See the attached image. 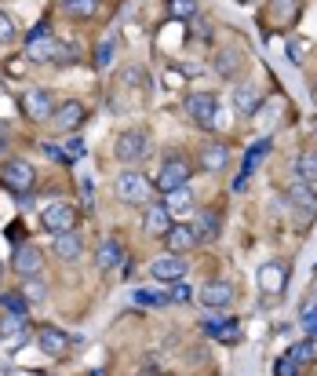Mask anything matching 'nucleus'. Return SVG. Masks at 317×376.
<instances>
[{"label":"nucleus","mask_w":317,"mask_h":376,"mask_svg":"<svg viewBox=\"0 0 317 376\" xmlns=\"http://www.w3.org/2000/svg\"><path fill=\"white\" fill-rule=\"evenodd\" d=\"M95 263H99L103 274H113V270L124 263V245L113 241V238H106V241L99 245V253H95Z\"/></svg>","instance_id":"nucleus-19"},{"label":"nucleus","mask_w":317,"mask_h":376,"mask_svg":"<svg viewBox=\"0 0 317 376\" xmlns=\"http://www.w3.org/2000/svg\"><path fill=\"white\" fill-rule=\"evenodd\" d=\"M110 55H113V37H106V41L99 44V51H95V62H99V66H110Z\"/></svg>","instance_id":"nucleus-37"},{"label":"nucleus","mask_w":317,"mask_h":376,"mask_svg":"<svg viewBox=\"0 0 317 376\" xmlns=\"http://www.w3.org/2000/svg\"><path fill=\"white\" fill-rule=\"evenodd\" d=\"M168 15L179 22H194L197 19V0H168Z\"/></svg>","instance_id":"nucleus-29"},{"label":"nucleus","mask_w":317,"mask_h":376,"mask_svg":"<svg viewBox=\"0 0 317 376\" xmlns=\"http://www.w3.org/2000/svg\"><path fill=\"white\" fill-rule=\"evenodd\" d=\"M135 376H161V372H157V369H142V372H135Z\"/></svg>","instance_id":"nucleus-43"},{"label":"nucleus","mask_w":317,"mask_h":376,"mask_svg":"<svg viewBox=\"0 0 317 376\" xmlns=\"http://www.w3.org/2000/svg\"><path fill=\"white\" fill-rule=\"evenodd\" d=\"M230 106H234V113H241V117H256V113H259V106H263L259 88H256V84H234Z\"/></svg>","instance_id":"nucleus-10"},{"label":"nucleus","mask_w":317,"mask_h":376,"mask_svg":"<svg viewBox=\"0 0 317 376\" xmlns=\"http://www.w3.org/2000/svg\"><path fill=\"white\" fill-rule=\"evenodd\" d=\"M201 303L204 307H212V310H223V307H230L234 303V285L230 281H208V285L201 289Z\"/></svg>","instance_id":"nucleus-15"},{"label":"nucleus","mask_w":317,"mask_h":376,"mask_svg":"<svg viewBox=\"0 0 317 376\" xmlns=\"http://www.w3.org/2000/svg\"><path fill=\"white\" fill-rule=\"evenodd\" d=\"M11 267H15L22 278H29V274H41V267H44L41 248H37V245H19L15 253H11Z\"/></svg>","instance_id":"nucleus-12"},{"label":"nucleus","mask_w":317,"mask_h":376,"mask_svg":"<svg viewBox=\"0 0 317 376\" xmlns=\"http://www.w3.org/2000/svg\"><path fill=\"white\" fill-rule=\"evenodd\" d=\"M208 332H212L215 340L230 343V340H237V336H241V325H237V322H215V318H212V322H208Z\"/></svg>","instance_id":"nucleus-32"},{"label":"nucleus","mask_w":317,"mask_h":376,"mask_svg":"<svg viewBox=\"0 0 317 376\" xmlns=\"http://www.w3.org/2000/svg\"><path fill=\"white\" fill-rule=\"evenodd\" d=\"M299 179L303 183H317V146H310V150H303L299 153Z\"/></svg>","instance_id":"nucleus-28"},{"label":"nucleus","mask_w":317,"mask_h":376,"mask_svg":"<svg viewBox=\"0 0 317 376\" xmlns=\"http://www.w3.org/2000/svg\"><path fill=\"white\" fill-rule=\"evenodd\" d=\"M168 300H179V303H182V300H189V289L182 285V281H175V285H172V293H168Z\"/></svg>","instance_id":"nucleus-40"},{"label":"nucleus","mask_w":317,"mask_h":376,"mask_svg":"<svg viewBox=\"0 0 317 376\" xmlns=\"http://www.w3.org/2000/svg\"><path fill=\"white\" fill-rule=\"evenodd\" d=\"M284 274H289V270H284V263H263L259 267V274H256V281H259V289L266 293V296H277V293H284Z\"/></svg>","instance_id":"nucleus-17"},{"label":"nucleus","mask_w":317,"mask_h":376,"mask_svg":"<svg viewBox=\"0 0 317 376\" xmlns=\"http://www.w3.org/2000/svg\"><path fill=\"white\" fill-rule=\"evenodd\" d=\"M0 336H4L8 351H19L22 343L29 340V318H22V315H0Z\"/></svg>","instance_id":"nucleus-8"},{"label":"nucleus","mask_w":317,"mask_h":376,"mask_svg":"<svg viewBox=\"0 0 317 376\" xmlns=\"http://www.w3.org/2000/svg\"><path fill=\"white\" fill-rule=\"evenodd\" d=\"M310 358H313V343H310V340L296 343V347H292L289 355H284V362H289L292 369H299V365H303V362H310Z\"/></svg>","instance_id":"nucleus-34"},{"label":"nucleus","mask_w":317,"mask_h":376,"mask_svg":"<svg viewBox=\"0 0 317 376\" xmlns=\"http://www.w3.org/2000/svg\"><path fill=\"white\" fill-rule=\"evenodd\" d=\"M270 15H274V26H289V22H296V15H299V0H270Z\"/></svg>","instance_id":"nucleus-26"},{"label":"nucleus","mask_w":317,"mask_h":376,"mask_svg":"<svg viewBox=\"0 0 317 376\" xmlns=\"http://www.w3.org/2000/svg\"><path fill=\"white\" fill-rule=\"evenodd\" d=\"M227 161H230V150L223 143H204L201 146V168L204 172H223Z\"/></svg>","instance_id":"nucleus-20"},{"label":"nucleus","mask_w":317,"mask_h":376,"mask_svg":"<svg viewBox=\"0 0 317 376\" xmlns=\"http://www.w3.org/2000/svg\"><path fill=\"white\" fill-rule=\"evenodd\" d=\"M77 208L73 205H66V201H55V205H48L44 212H41V227L55 238V234H70V230H77Z\"/></svg>","instance_id":"nucleus-4"},{"label":"nucleus","mask_w":317,"mask_h":376,"mask_svg":"<svg viewBox=\"0 0 317 376\" xmlns=\"http://www.w3.org/2000/svg\"><path fill=\"white\" fill-rule=\"evenodd\" d=\"M51 253H55V260H62V263H73V260L84 256V238H80L77 230H70V234H55Z\"/></svg>","instance_id":"nucleus-14"},{"label":"nucleus","mask_w":317,"mask_h":376,"mask_svg":"<svg viewBox=\"0 0 317 376\" xmlns=\"http://www.w3.org/2000/svg\"><path fill=\"white\" fill-rule=\"evenodd\" d=\"M186 113L197 128H215L219 124V96L215 91H194L186 99Z\"/></svg>","instance_id":"nucleus-3"},{"label":"nucleus","mask_w":317,"mask_h":376,"mask_svg":"<svg viewBox=\"0 0 317 376\" xmlns=\"http://www.w3.org/2000/svg\"><path fill=\"white\" fill-rule=\"evenodd\" d=\"M113 153H117V161H124V165H139V161H146V153H150V136L142 128L120 132L117 143H113Z\"/></svg>","instance_id":"nucleus-2"},{"label":"nucleus","mask_w":317,"mask_h":376,"mask_svg":"<svg viewBox=\"0 0 317 376\" xmlns=\"http://www.w3.org/2000/svg\"><path fill=\"white\" fill-rule=\"evenodd\" d=\"M303 329H306L310 336L317 332V310H313V307H306V310H303Z\"/></svg>","instance_id":"nucleus-39"},{"label":"nucleus","mask_w":317,"mask_h":376,"mask_svg":"<svg viewBox=\"0 0 317 376\" xmlns=\"http://www.w3.org/2000/svg\"><path fill=\"white\" fill-rule=\"evenodd\" d=\"M22 296H26L29 303H44V296H48L44 278H41V274H29V278H26V285H22Z\"/></svg>","instance_id":"nucleus-30"},{"label":"nucleus","mask_w":317,"mask_h":376,"mask_svg":"<svg viewBox=\"0 0 317 376\" xmlns=\"http://www.w3.org/2000/svg\"><path fill=\"white\" fill-rule=\"evenodd\" d=\"M289 201H292V205H299V208H303V212H310V215L317 212V194L310 190V183H303V179L289 186Z\"/></svg>","instance_id":"nucleus-24"},{"label":"nucleus","mask_w":317,"mask_h":376,"mask_svg":"<svg viewBox=\"0 0 317 376\" xmlns=\"http://www.w3.org/2000/svg\"><path fill=\"white\" fill-rule=\"evenodd\" d=\"M55 48H58V41L55 37H37V41H26V59L29 62H55Z\"/></svg>","instance_id":"nucleus-21"},{"label":"nucleus","mask_w":317,"mask_h":376,"mask_svg":"<svg viewBox=\"0 0 317 376\" xmlns=\"http://www.w3.org/2000/svg\"><path fill=\"white\" fill-rule=\"evenodd\" d=\"M313 136H317V117H313Z\"/></svg>","instance_id":"nucleus-45"},{"label":"nucleus","mask_w":317,"mask_h":376,"mask_svg":"<svg viewBox=\"0 0 317 376\" xmlns=\"http://www.w3.org/2000/svg\"><path fill=\"white\" fill-rule=\"evenodd\" d=\"M237 62H241V59H237V51H234V48H223V51H219V59H215V73L230 81V77H234V70H237Z\"/></svg>","instance_id":"nucleus-31"},{"label":"nucleus","mask_w":317,"mask_h":376,"mask_svg":"<svg viewBox=\"0 0 317 376\" xmlns=\"http://www.w3.org/2000/svg\"><path fill=\"white\" fill-rule=\"evenodd\" d=\"M37 347H41L48 358H58V355H66L70 336L62 332V329H55V325H41V329H37Z\"/></svg>","instance_id":"nucleus-13"},{"label":"nucleus","mask_w":317,"mask_h":376,"mask_svg":"<svg viewBox=\"0 0 317 376\" xmlns=\"http://www.w3.org/2000/svg\"><path fill=\"white\" fill-rule=\"evenodd\" d=\"M186 183H189V165L179 158V153H172V158L165 161V168H161V176H157V190L168 194V190H175V186H186Z\"/></svg>","instance_id":"nucleus-7"},{"label":"nucleus","mask_w":317,"mask_h":376,"mask_svg":"<svg viewBox=\"0 0 317 376\" xmlns=\"http://www.w3.org/2000/svg\"><path fill=\"white\" fill-rule=\"evenodd\" d=\"M241 4H251V0H241Z\"/></svg>","instance_id":"nucleus-46"},{"label":"nucleus","mask_w":317,"mask_h":376,"mask_svg":"<svg viewBox=\"0 0 317 376\" xmlns=\"http://www.w3.org/2000/svg\"><path fill=\"white\" fill-rule=\"evenodd\" d=\"M70 153H73V158H80V153H84V146H80V139H70Z\"/></svg>","instance_id":"nucleus-41"},{"label":"nucleus","mask_w":317,"mask_h":376,"mask_svg":"<svg viewBox=\"0 0 317 376\" xmlns=\"http://www.w3.org/2000/svg\"><path fill=\"white\" fill-rule=\"evenodd\" d=\"M58 11L70 19H95L99 15V0H58Z\"/></svg>","instance_id":"nucleus-23"},{"label":"nucleus","mask_w":317,"mask_h":376,"mask_svg":"<svg viewBox=\"0 0 317 376\" xmlns=\"http://www.w3.org/2000/svg\"><path fill=\"white\" fill-rule=\"evenodd\" d=\"M194 234H197V241H215V238H219V212H215V208H208V212L197 215Z\"/></svg>","instance_id":"nucleus-25"},{"label":"nucleus","mask_w":317,"mask_h":376,"mask_svg":"<svg viewBox=\"0 0 317 376\" xmlns=\"http://www.w3.org/2000/svg\"><path fill=\"white\" fill-rule=\"evenodd\" d=\"M172 223H175V219H172V212L165 205H157V201L146 205V212H142V230L146 234H168Z\"/></svg>","instance_id":"nucleus-16"},{"label":"nucleus","mask_w":317,"mask_h":376,"mask_svg":"<svg viewBox=\"0 0 317 376\" xmlns=\"http://www.w3.org/2000/svg\"><path fill=\"white\" fill-rule=\"evenodd\" d=\"M132 300H135L139 307H165V303H172L168 293H153V289H135Z\"/></svg>","instance_id":"nucleus-33"},{"label":"nucleus","mask_w":317,"mask_h":376,"mask_svg":"<svg viewBox=\"0 0 317 376\" xmlns=\"http://www.w3.org/2000/svg\"><path fill=\"white\" fill-rule=\"evenodd\" d=\"M0 146H8V124H0Z\"/></svg>","instance_id":"nucleus-42"},{"label":"nucleus","mask_w":317,"mask_h":376,"mask_svg":"<svg viewBox=\"0 0 317 376\" xmlns=\"http://www.w3.org/2000/svg\"><path fill=\"white\" fill-rule=\"evenodd\" d=\"M150 278H157V281H165V285H175V281H182L186 278V260L182 256H157L153 263H150Z\"/></svg>","instance_id":"nucleus-9"},{"label":"nucleus","mask_w":317,"mask_h":376,"mask_svg":"<svg viewBox=\"0 0 317 376\" xmlns=\"http://www.w3.org/2000/svg\"><path fill=\"white\" fill-rule=\"evenodd\" d=\"M51 117H55V128H58V132H77L80 121L88 117V110H84V103H73V99H70V103H58Z\"/></svg>","instance_id":"nucleus-11"},{"label":"nucleus","mask_w":317,"mask_h":376,"mask_svg":"<svg viewBox=\"0 0 317 376\" xmlns=\"http://www.w3.org/2000/svg\"><path fill=\"white\" fill-rule=\"evenodd\" d=\"M80 51H77V44H70V41H58V48H55V62H73Z\"/></svg>","instance_id":"nucleus-36"},{"label":"nucleus","mask_w":317,"mask_h":376,"mask_svg":"<svg viewBox=\"0 0 317 376\" xmlns=\"http://www.w3.org/2000/svg\"><path fill=\"white\" fill-rule=\"evenodd\" d=\"M113 194H117L124 205H150V198H153V183H150L142 172L128 168V172H120V176L113 179Z\"/></svg>","instance_id":"nucleus-1"},{"label":"nucleus","mask_w":317,"mask_h":376,"mask_svg":"<svg viewBox=\"0 0 317 376\" xmlns=\"http://www.w3.org/2000/svg\"><path fill=\"white\" fill-rule=\"evenodd\" d=\"M33 179H37L33 165L22 161V158H11V161H4V168H0V183H4L11 194H26V190H33Z\"/></svg>","instance_id":"nucleus-5"},{"label":"nucleus","mask_w":317,"mask_h":376,"mask_svg":"<svg viewBox=\"0 0 317 376\" xmlns=\"http://www.w3.org/2000/svg\"><path fill=\"white\" fill-rule=\"evenodd\" d=\"M0 307H4V315H22L29 318V300L22 293H0Z\"/></svg>","instance_id":"nucleus-27"},{"label":"nucleus","mask_w":317,"mask_h":376,"mask_svg":"<svg viewBox=\"0 0 317 376\" xmlns=\"http://www.w3.org/2000/svg\"><path fill=\"white\" fill-rule=\"evenodd\" d=\"M165 245L172 248V256H182V253H189V248L197 245V234H194V227H186V223H172V230L165 234Z\"/></svg>","instance_id":"nucleus-18"},{"label":"nucleus","mask_w":317,"mask_h":376,"mask_svg":"<svg viewBox=\"0 0 317 376\" xmlns=\"http://www.w3.org/2000/svg\"><path fill=\"white\" fill-rule=\"evenodd\" d=\"M4 376H29V372H19V369H11V372H4Z\"/></svg>","instance_id":"nucleus-44"},{"label":"nucleus","mask_w":317,"mask_h":376,"mask_svg":"<svg viewBox=\"0 0 317 376\" xmlns=\"http://www.w3.org/2000/svg\"><path fill=\"white\" fill-rule=\"evenodd\" d=\"M55 96L48 88H29L26 96H22V113L29 117V121H48L51 113H55Z\"/></svg>","instance_id":"nucleus-6"},{"label":"nucleus","mask_w":317,"mask_h":376,"mask_svg":"<svg viewBox=\"0 0 317 376\" xmlns=\"http://www.w3.org/2000/svg\"><path fill=\"white\" fill-rule=\"evenodd\" d=\"M80 201H84L88 208L95 205V183H91V176H84V179H80Z\"/></svg>","instance_id":"nucleus-38"},{"label":"nucleus","mask_w":317,"mask_h":376,"mask_svg":"<svg viewBox=\"0 0 317 376\" xmlns=\"http://www.w3.org/2000/svg\"><path fill=\"white\" fill-rule=\"evenodd\" d=\"M15 34H19V29H15V19H11L8 11H0V44H11Z\"/></svg>","instance_id":"nucleus-35"},{"label":"nucleus","mask_w":317,"mask_h":376,"mask_svg":"<svg viewBox=\"0 0 317 376\" xmlns=\"http://www.w3.org/2000/svg\"><path fill=\"white\" fill-rule=\"evenodd\" d=\"M165 208H168L172 215H186L189 208H194V190H189V183H186V186H175V190L165 194Z\"/></svg>","instance_id":"nucleus-22"}]
</instances>
